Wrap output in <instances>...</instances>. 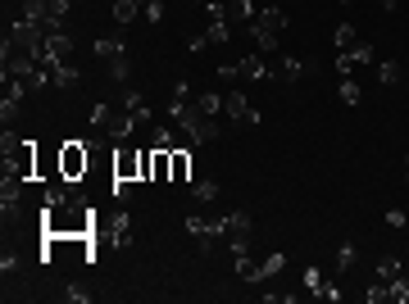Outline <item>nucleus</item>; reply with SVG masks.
Returning a JSON list of instances; mask_svg holds the SVG:
<instances>
[{
    "mask_svg": "<svg viewBox=\"0 0 409 304\" xmlns=\"http://www.w3.org/2000/svg\"><path fill=\"white\" fill-rule=\"evenodd\" d=\"M86 173H91V141H64L59 145V177L86 182Z\"/></svg>",
    "mask_w": 409,
    "mask_h": 304,
    "instance_id": "obj_2",
    "label": "nucleus"
},
{
    "mask_svg": "<svg viewBox=\"0 0 409 304\" xmlns=\"http://www.w3.org/2000/svg\"><path fill=\"white\" fill-rule=\"evenodd\" d=\"M105 78H109V82H114V87H123V82H128V78H132V59H128V55H118V59H114V64H105Z\"/></svg>",
    "mask_w": 409,
    "mask_h": 304,
    "instance_id": "obj_17",
    "label": "nucleus"
},
{
    "mask_svg": "<svg viewBox=\"0 0 409 304\" xmlns=\"http://www.w3.org/2000/svg\"><path fill=\"white\" fill-rule=\"evenodd\" d=\"M309 68H314V59H296V55H287V59L278 64V78H282V82H301Z\"/></svg>",
    "mask_w": 409,
    "mask_h": 304,
    "instance_id": "obj_11",
    "label": "nucleus"
},
{
    "mask_svg": "<svg viewBox=\"0 0 409 304\" xmlns=\"http://www.w3.org/2000/svg\"><path fill=\"white\" fill-rule=\"evenodd\" d=\"M109 241H114V246H128V241H132V218L123 209L109 218Z\"/></svg>",
    "mask_w": 409,
    "mask_h": 304,
    "instance_id": "obj_13",
    "label": "nucleus"
},
{
    "mask_svg": "<svg viewBox=\"0 0 409 304\" xmlns=\"http://www.w3.org/2000/svg\"><path fill=\"white\" fill-rule=\"evenodd\" d=\"M64 300H73V304H86V300H91V290H86V286H64Z\"/></svg>",
    "mask_w": 409,
    "mask_h": 304,
    "instance_id": "obj_34",
    "label": "nucleus"
},
{
    "mask_svg": "<svg viewBox=\"0 0 409 304\" xmlns=\"http://www.w3.org/2000/svg\"><path fill=\"white\" fill-rule=\"evenodd\" d=\"M405 223H409V214H405V209H387V227H395V232H400Z\"/></svg>",
    "mask_w": 409,
    "mask_h": 304,
    "instance_id": "obj_35",
    "label": "nucleus"
},
{
    "mask_svg": "<svg viewBox=\"0 0 409 304\" xmlns=\"http://www.w3.org/2000/svg\"><path fill=\"white\" fill-rule=\"evenodd\" d=\"M5 173H14V177H36V141H23L19 150H9L5 154Z\"/></svg>",
    "mask_w": 409,
    "mask_h": 304,
    "instance_id": "obj_5",
    "label": "nucleus"
},
{
    "mask_svg": "<svg viewBox=\"0 0 409 304\" xmlns=\"http://www.w3.org/2000/svg\"><path fill=\"white\" fill-rule=\"evenodd\" d=\"M282 28H287V9H282V5H264V9H255L251 32H273V36H282Z\"/></svg>",
    "mask_w": 409,
    "mask_h": 304,
    "instance_id": "obj_6",
    "label": "nucleus"
},
{
    "mask_svg": "<svg viewBox=\"0 0 409 304\" xmlns=\"http://www.w3.org/2000/svg\"><path fill=\"white\" fill-rule=\"evenodd\" d=\"M259 268H264V277H278L282 268H287V254H268V259L259 263Z\"/></svg>",
    "mask_w": 409,
    "mask_h": 304,
    "instance_id": "obj_27",
    "label": "nucleus"
},
{
    "mask_svg": "<svg viewBox=\"0 0 409 304\" xmlns=\"http://www.w3.org/2000/svg\"><path fill=\"white\" fill-rule=\"evenodd\" d=\"M355 254H359V250L350 246V241H345V246L337 250V268H355Z\"/></svg>",
    "mask_w": 409,
    "mask_h": 304,
    "instance_id": "obj_31",
    "label": "nucleus"
},
{
    "mask_svg": "<svg viewBox=\"0 0 409 304\" xmlns=\"http://www.w3.org/2000/svg\"><path fill=\"white\" fill-rule=\"evenodd\" d=\"M364 300H368V304H382V300H387V282H382V277H378V282L364 290Z\"/></svg>",
    "mask_w": 409,
    "mask_h": 304,
    "instance_id": "obj_32",
    "label": "nucleus"
},
{
    "mask_svg": "<svg viewBox=\"0 0 409 304\" xmlns=\"http://www.w3.org/2000/svg\"><path fill=\"white\" fill-rule=\"evenodd\" d=\"M318 295H323V300H341V290H337V282H323V286H318Z\"/></svg>",
    "mask_w": 409,
    "mask_h": 304,
    "instance_id": "obj_37",
    "label": "nucleus"
},
{
    "mask_svg": "<svg viewBox=\"0 0 409 304\" xmlns=\"http://www.w3.org/2000/svg\"><path fill=\"white\" fill-rule=\"evenodd\" d=\"M378 5H382V9H387V14H391V9H395V5H400V0H378Z\"/></svg>",
    "mask_w": 409,
    "mask_h": 304,
    "instance_id": "obj_39",
    "label": "nucleus"
},
{
    "mask_svg": "<svg viewBox=\"0 0 409 304\" xmlns=\"http://www.w3.org/2000/svg\"><path fill=\"white\" fill-rule=\"evenodd\" d=\"M223 114H228V123L259 127V109L246 100V91H237V87H228V95H223Z\"/></svg>",
    "mask_w": 409,
    "mask_h": 304,
    "instance_id": "obj_3",
    "label": "nucleus"
},
{
    "mask_svg": "<svg viewBox=\"0 0 409 304\" xmlns=\"http://www.w3.org/2000/svg\"><path fill=\"white\" fill-rule=\"evenodd\" d=\"M141 14L151 19V23H164V14H168V9H164V0H146V9H141Z\"/></svg>",
    "mask_w": 409,
    "mask_h": 304,
    "instance_id": "obj_28",
    "label": "nucleus"
},
{
    "mask_svg": "<svg viewBox=\"0 0 409 304\" xmlns=\"http://www.w3.org/2000/svg\"><path fill=\"white\" fill-rule=\"evenodd\" d=\"M151 150H155V145H151ZM168 154H173V150H155V159H151V182H168V168H173Z\"/></svg>",
    "mask_w": 409,
    "mask_h": 304,
    "instance_id": "obj_21",
    "label": "nucleus"
},
{
    "mask_svg": "<svg viewBox=\"0 0 409 304\" xmlns=\"http://www.w3.org/2000/svg\"><path fill=\"white\" fill-rule=\"evenodd\" d=\"M228 236H251V214H246V209L228 214Z\"/></svg>",
    "mask_w": 409,
    "mask_h": 304,
    "instance_id": "obj_23",
    "label": "nucleus"
},
{
    "mask_svg": "<svg viewBox=\"0 0 409 304\" xmlns=\"http://www.w3.org/2000/svg\"><path fill=\"white\" fill-rule=\"evenodd\" d=\"M387 300H395V304H409V282H405L400 273H395L391 282H387Z\"/></svg>",
    "mask_w": 409,
    "mask_h": 304,
    "instance_id": "obj_25",
    "label": "nucleus"
},
{
    "mask_svg": "<svg viewBox=\"0 0 409 304\" xmlns=\"http://www.w3.org/2000/svg\"><path fill=\"white\" fill-rule=\"evenodd\" d=\"M237 64H241V78H246V82H268V78H278V68H268V59L259 55V51L241 55Z\"/></svg>",
    "mask_w": 409,
    "mask_h": 304,
    "instance_id": "obj_7",
    "label": "nucleus"
},
{
    "mask_svg": "<svg viewBox=\"0 0 409 304\" xmlns=\"http://www.w3.org/2000/svg\"><path fill=\"white\" fill-rule=\"evenodd\" d=\"M232 263H237V277H241V282H264V268H259L251 254H237Z\"/></svg>",
    "mask_w": 409,
    "mask_h": 304,
    "instance_id": "obj_15",
    "label": "nucleus"
},
{
    "mask_svg": "<svg viewBox=\"0 0 409 304\" xmlns=\"http://www.w3.org/2000/svg\"><path fill=\"white\" fill-rule=\"evenodd\" d=\"M187 236L201 241L205 254H214V246L228 236V218H214V223H205V218H187Z\"/></svg>",
    "mask_w": 409,
    "mask_h": 304,
    "instance_id": "obj_4",
    "label": "nucleus"
},
{
    "mask_svg": "<svg viewBox=\"0 0 409 304\" xmlns=\"http://www.w3.org/2000/svg\"><path fill=\"white\" fill-rule=\"evenodd\" d=\"M378 82H382V87H395V82H400V64H395V59H382V64H378Z\"/></svg>",
    "mask_w": 409,
    "mask_h": 304,
    "instance_id": "obj_24",
    "label": "nucleus"
},
{
    "mask_svg": "<svg viewBox=\"0 0 409 304\" xmlns=\"http://www.w3.org/2000/svg\"><path fill=\"white\" fill-rule=\"evenodd\" d=\"M91 51H96V59H101V64H114L118 55H128V46H123L118 36H96V46H91Z\"/></svg>",
    "mask_w": 409,
    "mask_h": 304,
    "instance_id": "obj_10",
    "label": "nucleus"
},
{
    "mask_svg": "<svg viewBox=\"0 0 409 304\" xmlns=\"http://www.w3.org/2000/svg\"><path fill=\"white\" fill-rule=\"evenodd\" d=\"M214 73H218V78H223V82H228V87H232V82L241 78V64H218Z\"/></svg>",
    "mask_w": 409,
    "mask_h": 304,
    "instance_id": "obj_33",
    "label": "nucleus"
},
{
    "mask_svg": "<svg viewBox=\"0 0 409 304\" xmlns=\"http://www.w3.org/2000/svg\"><path fill=\"white\" fill-rule=\"evenodd\" d=\"M19 145H23V137H19V132H14V127H5V137H0V154H9V150H19Z\"/></svg>",
    "mask_w": 409,
    "mask_h": 304,
    "instance_id": "obj_29",
    "label": "nucleus"
},
{
    "mask_svg": "<svg viewBox=\"0 0 409 304\" xmlns=\"http://www.w3.org/2000/svg\"><path fill=\"white\" fill-rule=\"evenodd\" d=\"M196 109H201L205 118H223V95L218 91H201L196 95Z\"/></svg>",
    "mask_w": 409,
    "mask_h": 304,
    "instance_id": "obj_14",
    "label": "nucleus"
},
{
    "mask_svg": "<svg viewBox=\"0 0 409 304\" xmlns=\"http://www.w3.org/2000/svg\"><path fill=\"white\" fill-rule=\"evenodd\" d=\"M218 137H223V123H218V118H205V114H201V123L191 127V145H214Z\"/></svg>",
    "mask_w": 409,
    "mask_h": 304,
    "instance_id": "obj_9",
    "label": "nucleus"
},
{
    "mask_svg": "<svg viewBox=\"0 0 409 304\" xmlns=\"http://www.w3.org/2000/svg\"><path fill=\"white\" fill-rule=\"evenodd\" d=\"M141 9H146V0H114V23L123 28V23H132Z\"/></svg>",
    "mask_w": 409,
    "mask_h": 304,
    "instance_id": "obj_16",
    "label": "nucleus"
},
{
    "mask_svg": "<svg viewBox=\"0 0 409 304\" xmlns=\"http://www.w3.org/2000/svg\"><path fill=\"white\" fill-rule=\"evenodd\" d=\"M168 164H173V168H168V182H191V154L182 150V145L168 154Z\"/></svg>",
    "mask_w": 409,
    "mask_h": 304,
    "instance_id": "obj_12",
    "label": "nucleus"
},
{
    "mask_svg": "<svg viewBox=\"0 0 409 304\" xmlns=\"http://www.w3.org/2000/svg\"><path fill=\"white\" fill-rule=\"evenodd\" d=\"M405 164H409V159H405Z\"/></svg>",
    "mask_w": 409,
    "mask_h": 304,
    "instance_id": "obj_41",
    "label": "nucleus"
},
{
    "mask_svg": "<svg viewBox=\"0 0 409 304\" xmlns=\"http://www.w3.org/2000/svg\"><path fill=\"white\" fill-rule=\"evenodd\" d=\"M0 273H5V277L19 273V254H14V250H5V259H0Z\"/></svg>",
    "mask_w": 409,
    "mask_h": 304,
    "instance_id": "obj_36",
    "label": "nucleus"
},
{
    "mask_svg": "<svg viewBox=\"0 0 409 304\" xmlns=\"http://www.w3.org/2000/svg\"><path fill=\"white\" fill-rule=\"evenodd\" d=\"M359 95H364V91H359V82L341 78V105H359Z\"/></svg>",
    "mask_w": 409,
    "mask_h": 304,
    "instance_id": "obj_26",
    "label": "nucleus"
},
{
    "mask_svg": "<svg viewBox=\"0 0 409 304\" xmlns=\"http://www.w3.org/2000/svg\"><path fill=\"white\" fill-rule=\"evenodd\" d=\"M191 200H201V204H214L218 200V182H191Z\"/></svg>",
    "mask_w": 409,
    "mask_h": 304,
    "instance_id": "obj_20",
    "label": "nucleus"
},
{
    "mask_svg": "<svg viewBox=\"0 0 409 304\" xmlns=\"http://www.w3.org/2000/svg\"><path fill=\"white\" fill-rule=\"evenodd\" d=\"M0 123H5V127H19V123H23V100H0Z\"/></svg>",
    "mask_w": 409,
    "mask_h": 304,
    "instance_id": "obj_19",
    "label": "nucleus"
},
{
    "mask_svg": "<svg viewBox=\"0 0 409 304\" xmlns=\"http://www.w3.org/2000/svg\"><path fill=\"white\" fill-rule=\"evenodd\" d=\"M96 214L82 200V182H64L55 177V187L41 200V232L46 236H91Z\"/></svg>",
    "mask_w": 409,
    "mask_h": 304,
    "instance_id": "obj_1",
    "label": "nucleus"
},
{
    "mask_svg": "<svg viewBox=\"0 0 409 304\" xmlns=\"http://www.w3.org/2000/svg\"><path fill=\"white\" fill-rule=\"evenodd\" d=\"M332 41H337V51H350V46L359 41V32H355V23H337V32H332Z\"/></svg>",
    "mask_w": 409,
    "mask_h": 304,
    "instance_id": "obj_22",
    "label": "nucleus"
},
{
    "mask_svg": "<svg viewBox=\"0 0 409 304\" xmlns=\"http://www.w3.org/2000/svg\"><path fill=\"white\" fill-rule=\"evenodd\" d=\"M78 82H82V73L73 68V64H64V68H55V87L64 91V95H73V91H78Z\"/></svg>",
    "mask_w": 409,
    "mask_h": 304,
    "instance_id": "obj_18",
    "label": "nucleus"
},
{
    "mask_svg": "<svg viewBox=\"0 0 409 304\" xmlns=\"http://www.w3.org/2000/svg\"><path fill=\"white\" fill-rule=\"evenodd\" d=\"M123 109H128V114L136 118V123H151V109H146V95L141 91H136V87H123Z\"/></svg>",
    "mask_w": 409,
    "mask_h": 304,
    "instance_id": "obj_8",
    "label": "nucleus"
},
{
    "mask_svg": "<svg viewBox=\"0 0 409 304\" xmlns=\"http://www.w3.org/2000/svg\"><path fill=\"white\" fill-rule=\"evenodd\" d=\"M305 286H309V290H318V286H323V273H314V268H309V273H305Z\"/></svg>",
    "mask_w": 409,
    "mask_h": 304,
    "instance_id": "obj_38",
    "label": "nucleus"
},
{
    "mask_svg": "<svg viewBox=\"0 0 409 304\" xmlns=\"http://www.w3.org/2000/svg\"><path fill=\"white\" fill-rule=\"evenodd\" d=\"M395 273H400V259H391V254H387V259L378 263V277H382V282H391Z\"/></svg>",
    "mask_w": 409,
    "mask_h": 304,
    "instance_id": "obj_30",
    "label": "nucleus"
},
{
    "mask_svg": "<svg viewBox=\"0 0 409 304\" xmlns=\"http://www.w3.org/2000/svg\"><path fill=\"white\" fill-rule=\"evenodd\" d=\"M405 182H409V164H405Z\"/></svg>",
    "mask_w": 409,
    "mask_h": 304,
    "instance_id": "obj_40",
    "label": "nucleus"
}]
</instances>
